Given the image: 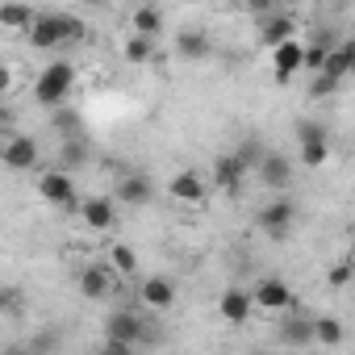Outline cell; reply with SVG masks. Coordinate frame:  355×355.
I'll return each mask as SVG.
<instances>
[{
  "mask_svg": "<svg viewBox=\"0 0 355 355\" xmlns=\"http://www.w3.org/2000/svg\"><path fill=\"white\" fill-rule=\"evenodd\" d=\"M30 46L34 51H63V26H59V13H38L26 30Z\"/></svg>",
  "mask_w": 355,
  "mask_h": 355,
  "instance_id": "52a82bcc",
  "label": "cell"
},
{
  "mask_svg": "<svg viewBox=\"0 0 355 355\" xmlns=\"http://www.w3.org/2000/svg\"><path fill=\"white\" fill-rule=\"evenodd\" d=\"M251 293H255V305L268 309V313H284V309H293V288H288L280 276H263Z\"/></svg>",
  "mask_w": 355,
  "mask_h": 355,
  "instance_id": "ba28073f",
  "label": "cell"
},
{
  "mask_svg": "<svg viewBox=\"0 0 355 355\" xmlns=\"http://www.w3.org/2000/svg\"><path fill=\"white\" fill-rule=\"evenodd\" d=\"M280 343H288V347H309V343H318L313 318H288V322H280Z\"/></svg>",
  "mask_w": 355,
  "mask_h": 355,
  "instance_id": "ffe728a7",
  "label": "cell"
},
{
  "mask_svg": "<svg viewBox=\"0 0 355 355\" xmlns=\"http://www.w3.org/2000/svg\"><path fill=\"white\" fill-rule=\"evenodd\" d=\"M247 163L230 150V155H218V163H214V189L218 193H226V197H239L243 193V184H247Z\"/></svg>",
  "mask_w": 355,
  "mask_h": 355,
  "instance_id": "5b68a950",
  "label": "cell"
},
{
  "mask_svg": "<svg viewBox=\"0 0 355 355\" xmlns=\"http://www.w3.org/2000/svg\"><path fill=\"white\" fill-rule=\"evenodd\" d=\"M297 142H301V163L322 167L330 159V134L322 121H297Z\"/></svg>",
  "mask_w": 355,
  "mask_h": 355,
  "instance_id": "3957f363",
  "label": "cell"
},
{
  "mask_svg": "<svg viewBox=\"0 0 355 355\" xmlns=\"http://www.w3.org/2000/svg\"><path fill=\"white\" fill-rule=\"evenodd\" d=\"M80 218L92 226V230H113L117 226V197H88L80 205Z\"/></svg>",
  "mask_w": 355,
  "mask_h": 355,
  "instance_id": "9a60e30c",
  "label": "cell"
},
{
  "mask_svg": "<svg viewBox=\"0 0 355 355\" xmlns=\"http://www.w3.org/2000/svg\"><path fill=\"white\" fill-rule=\"evenodd\" d=\"M138 297H142V305H150V309H171V305H175V284H171L167 276H146V280L138 284Z\"/></svg>",
  "mask_w": 355,
  "mask_h": 355,
  "instance_id": "e0dca14e",
  "label": "cell"
},
{
  "mask_svg": "<svg viewBox=\"0 0 355 355\" xmlns=\"http://www.w3.org/2000/svg\"><path fill=\"white\" fill-rule=\"evenodd\" d=\"M209 34L205 30H180L175 34V55L180 59H189V63H197V59H209Z\"/></svg>",
  "mask_w": 355,
  "mask_h": 355,
  "instance_id": "ac0fdd59",
  "label": "cell"
},
{
  "mask_svg": "<svg viewBox=\"0 0 355 355\" xmlns=\"http://www.w3.org/2000/svg\"><path fill=\"white\" fill-rule=\"evenodd\" d=\"M255 309H259V305H255V293H251V288H226L222 301H218V313H222V322H230V326H247Z\"/></svg>",
  "mask_w": 355,
  "mask_h": 355,
  "instance_id": "8992f818",
  "label": "cell"
},
{
  "mask_svg": "<svg viewBox=\"0 0 355 355\" xmlns=\"http://www.w3.org/2000/svg\"><path fill=\"white\" fill-rule=\"evenodd\" d=\"M243 9L255 13V17H263V13H276L280 9V0H243Z\"/></svg>",
  "mask_w": 355,
  "mask_h": 355,
  "instance_id": "d6a6232c",
  "label": "cell"
},
{
  "mask_svg": "<svg viewBox=\"0 0 355 355\" xmlns=\"http://www.w3.org/2000/svg\"><path fill=\"white\" fill-rule=\"evenodd\" d=\"M338 84H343V80H334L330 71H318V76H313V84H309V96H313V101H322V96L338 92Z\"/></svg>",
  "mask_w": 355,
  "mask_h": 355,
  "instance_id": "4dcf8cb0",
  "label": "cell"
},
{
  "mask_svg": "<svg viewBox=\"0 0 355 355\" xmlns=\"http://www.w3.org/2000/svg\"><path fill=\"white\" fill-rule=\"evenodd\" d=\"M84 5H109V0H84Z\"/></svg>",
  "mask_w": 355,
  "mask_h": 355,
  "instance_id": "836d02e7",
  "label": "cell"
},
{
  "mask_svg": "<svg viewBox=\"0 0 355 355\" xmlns=\"http://www.w3.org/2000/svg\"><path fill=\"white\" fill-rule=\"evenodd\" d=\"M234 155L251 167V171H259V163H263V155H268V146L259 142V138H243L239 146H234Z\"/></svg>",
  "mask_w": 355,
  "mask_h": 355,
  "instance_id": "83f0119b",
  "label": "cell"
},
{
  "mask_svg": "<svg viewBox=\"0 0 355 355\" xmlns=\"http://www.w3.org/2000/svg\"><path fill=\"white\" fill-rule=\"evenodd\" d=\"M51 125H55L59 134H67V138H71V134L80 130V113H76V109H63V105H59V109H55V117H51Z\"/></svg>",
  "mask_w": 355,
  "mask_h": 355,
  "instance_id": "f546056e",
  "label": "cell"
},
{
  "mask_svg": "<svg viewBox=\"0 0 355 355\" xmlns=\"http://www.w3.org/2000/svg\"><path fill=\"white\" fill-rule=\"evenodd\" d=\"M130 21H134V34H146V38H159L163 34V13L155 5H138Z\"/></svg>",
  "mask_w": 355,
  "mask_h": 355,
  "instance_id": "44dd1931",
  "label": "cell"
},
{
  "mask_svg": "<svg viewBox=\"0 0 355 355\" xmlns=\"http://www.w3.org/2000/svg\"><path fill=\"white\" fill-rule=\"evenodd\" d=\"M113 276H117V272H113V263H109V268L92 263V268H84V272H80V280H76V284H80V293H84L88 301H105V297H113V293H117V288H113Z\"/></svg>",
  "mask_w": 355,
  "mask_h": 355,
  "instance_id": "4fadbf2b",
  "label": "cell"
},
{
  "mask_svg": "<svg viewBox=\"0 0 355 355\" xmlns=\"http://www.w3.org/2000/svg\"><path fill=\"white\" fill-rule=\"evenodd\" d=\"M259 230L268 234V239H284L293 226H297V205L288 201V197H276V201H268L263 209H259Z\"/></svg>",
  "mask_w": 355,
  "mask_h": 355,
  "instance_id": "277c9868",
  "label": "cell"
},
{
  "mask_svg": "<svg viewBox=\"0 0 355 355\" xmlns=\"http://www.w3.org/2000/svg\"><path fill=\"white\" fill-rule=\"evenodd\" d=\"M272 67H276V84H288V80L305 67V42L288 38V42L272 46Z\"/></svg>",
  "mask_w": 355,
  "mask_h": 355,
  "instance_id": "9c48e42d",
  "label": "cell"
},
{
  "mask_svg": "<svg viewBox=\"0 0 355 355\" xmlns=\"http://www.w3.org/2000/svg\"><path fill=\"white\" fill-rule=\"evenodd\" d=\"M113 197H117L121 205H150V197H155V184L146 180L142 171H130V175H121V180H117Z\"/></svg>",
  "mask_w": 355,
  "mask_h": 355,
  "instance_id": "5bb4252c",
  "label": "cell"
},
{
  "mask_svg": "<svg viewBox=\"0 0 355 355\" xmlns=\"http://www.w3.org/2000/svg\"><path fill=\"white\" fill-rule=\"evenodd\" d=\"M313 326H318V343L322 347H338L343 343V322L338 318H313Z\"/></svg>",
  "mask_w": 355,
  "mask_h": 355,
  "instance_id": "f1b7e54d",
  "label": "cell"
},
{
  "mask_svg": "<svg viewBox=\"0 0 355 355\" xmlns=\"http://www.w3.org/2000/svg\"><path fill=\"white\" fill-rule=\"evenodd\" d=\"M259 180H263L268 189H284V184L293 180V159H288L284 150H268L263 163H259Z\"/></svg>",
  "mask_w": 355,
  "mask_h": 355,
  "instance_id": "2e32d148",
  "label": "cell"
},
{
  "mask_svg": "<svg viewBox=\"0 0 355 355\" xmlns=\"http://www.w3.org/2000/svg\"><path fill=\"white\" fill-rule=\"evenodd\" d=\"M71 88H76V67H71L67 59H55V63H46V67L38 71V80H34V101L55 113L59 105H67Z\"/></svg>",
  "mask_w": 355,
  "mask_h": 355,
  "instance_id": "6da1fadb",
  "label": "cell"
},
{
  "mask_svg": "<svg viewBox=\"0 0 355 355\" xmlns=\"http://www.w3.org/2000/svg\"><path fill=\"white\" fill-rule=\"evenodd\" d=\"M59 26H63V51H71V46H80L88 38V26L80 17H71V13H59Z\"/></svg>",
  "mask_w": 355,
  "mask_h": 355,
  "instance_id": "484cf974",
  "label": "cell"
},
{
  "mask_svg": "<svg viewBox=\"0 0 355 355\" xmlns=\"http://www.w3.org/2000/svg\"><path fill=\"white\" fill-rule=\"evenodd\" d=\"M34 17L38 13H30V5H21V0H9V5L0 9V26H5V30H30Z\"/></svg>",
  "mask_w": 355,
  "mask_h": 355,
  "instance_id": "7402d4cb",
  "label": "cell"
},
{
  "mask_svg": "<svg viewBox=\"0 0 355 355\" xmlns=\"http://www.w3.org/2000/svg\"><path fill=\"white\" fill-rule=\"evenodd\" d=\"M125 59H130V63H150V59H155V38H146V34H130V42H125Z\"/></svg>",
  "mask_w": 355,
  "mask_h": 355,
  "instance_id": "4316f807",
  "label": "cell"
},
{
  "mask_svg": "<svg viewBox=\"0 0 355 355\" xmlns=\"http://www.w3.org/2000/svg\"><path fill=\"white\" fill-rule=\"evenodd\" d=\"M167 197L180 201V205H201V201H205V180H201V171H175L171 180H167Z\"/></svg>",
  "mask_w": 355,
  "mask_h": 355,
  "instance_id": "8fae6325",
  "label": "cell"
},
{
  "mask_svg": "<svg viewBox=\"0 0 355 355\" xmlns=\"http://www.w3.org/2000/svg\"><path fill=\"white\" fill-rule=\"evenodd\" d=\"M0 155H5V163H9L13 171H30V167L42 159V155H38V142H34L30 134H9Z\"/></svg>",
  "mask_w": 355,
  "mask_h": 355,
  "instance_id": "7c38bea8",
  "label": "cell"
},
{
  "mask_svg": "<svg viewBox=\"0 0 355 355\" xmlns=\"http://www.w3.org/2000/svg\"><path fill=\"white\" fill-rule=\"evenodd\" d=\"M88 163V146L71 134V138H63V146H59V167H67V171H80Z\"/></svg>",
  "mask_w": 355,
  "mask_h": 355,
  "instance_id": "603a6c76",
  "label": "cell"
},
{
  "mask_svg": "<svg viewBox=\"0 0 355 355\" xmlns=\"http://www.w3.org/2000/svg\"><path fill=\"white\" fill-rule=\"evenodd\" d=\"M38 197L46 205H59V209H76V180L67 167H55V171H42L38 175Z\"/></svg>",
  "mask_w": 355,
  "mask_h": 355,
  "instance_id": "7a4b0ae2",
  "label": "cell"
},
{
  "mask_svg": "<svg viewBox=\"0 0 355 355\" xmlns=\"http://www.w3.org/2000/svg\"><path fill=\"white\" fill-rule=\"evenodd\" d=\"M351 276H355V268L343 259V263H334V268H330V276H326V280H330V288H347V284H351Z\"/></svg>",
  "mask_w": 355,
  "mask_h": 355,
  "instance_id": "1f68e13d",
  "label": "cell"
},
{
  "mask_svg": "<svg viewBox=\"0 0 355 355\" xmlns=\"http://www.w3.org/2000/svg\"><path fill=\"white\" fill-rule=\"evenodd\" d=\"M109 263H113V272H117V276H125V280L138 272V255H134V247H125V243L109 247Z\"/></svg>",
  "mask_w": 355,
  "mask_h": 355,
  "instance_id": "d4e9b609",
  "label": "cell"
},
{
  "mask_svg": "<svg viewBox=\"0 0 355 355\" xmlns=\"http://www.w3.org/2000/svg\"><path fill=\"white\" fill-rule=\"evenodd\" d=\"M288 38H297V17L293 13H263L259 17V42L272 51V46H280V42H288Z\"/></svg>",
  "mask_w": 355,
  "mask_h": 355,
  "instance_id": "30bf717a",
  "label": "cell"
},
{
  "mask_svg": "<svg viewBox=\"0 0 355 355\" xmlns=\"http://www.w3.org/2000/svg\"><path fill=\"white\" fill-rule=\"evenodd\" d=\"M330 51H334V46H330V38H326V34H322V38H313V42H305V71H313V76H318V71L326 67Z\"/></svg>",
  "mask_w": 355,
  "mask_h": 355,
  "instance_id": "cb8c5ba5",
  "label": "cell"
},
{
  "mask_svg": "<svg viewBox=\"0 0 355 355\" xmlns=\"http://www.w3.org/2000/svg\"><path fill=\"white\" fill-rule=\"evenodd\" d=\"M322 71H330L334 80H347V76H355V38H343V42H334V51H330V59H326V67Z\"/></svg>",
  "mask_w": 355,
  "mask_h": 355,
  "instance_id": "d6986e66",
  "label": "cell"
}]
</instances>
